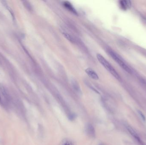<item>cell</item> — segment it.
Returning <instances> with one entry per match:
<instances>
[{"label": "cell", "instance_id": "obj_2", "mask_svg": "<svg viewBox=\"0 0 146 145\" xmlns=\"http://www.w3.org/2000/svg\"><path fill=\"white\" fill-rule=\"evenodd\" d=\"M108 53L110 54V56L112 58V59L121 67V68L125 70L127 72L131 74L132 72V71L131 69L128 67V66L125 64L121 57L119 56L118 54L115 53L114 51L112 50H109Z\"/></svg>", "mask_w": 146, "mask_h": 145}, {"label": "cell", "instance_id": "obj_11", "mask_svg": "<svg viewBox=\"0 0 146 145\" xmlns=\"http://www.w3.org/2000/svg\"><path fill=\"white\" fill-rule=\"evenodd\" d=\"M138 113H139V115H140V117H141V118H142V119L143 120V121H146V118H145V115H144V114L142 113V112H141V111L140 110H138Z\"/></svg>", "mask_w": 146, "mask_h": 145}, {"label": "cell", "instance_id": "obj_4", "mask_svg": "<svg viewBox=\"0 0 146 145\" xmlns=\"http://www.w3.org/2000/svg\"><path fill=\"white\" fill-rule=\"evenodd\" d=\"M85 72L86 73L88 74V75L93 80H98L99 78L97 74L91 68H88L86 69L85 70Z\"/></svg>", "mask_w": 146, "mask_h": 145}, {"label": "cell", "instance_id": "obj_1", "mask_svg": "<svg viewBox=\"0 0 146 145\" xmlns=\"http://www.w3.org/2000/svg\"><path fill=\"white\" fill-rule=\"evenodd\" d=\"M97 57L99 63L102 65V66H103L105 69L108 71L115 78L118 80L120 79V77L117 71L111 66V64L101 54H97Z\"/></svg>", "mask_w": 146, "mask_h": 145}, {"label": "cell", "instance_id": "obj_5", "mask_svg": "<svg viewBox=\"0 0 146 145\" xmlns=\"http://www.w3.org/2000/svg\"><path fill=\"white\" fill-rule=\"evenodd\" d=\"M127 128L128 131L131 134L132 136L134 137L135 139H136L137 141H139V142L141 141L140 138L139 137L137 133L136 132V131L134 130L133 128H132L130 125H127Z\"/></svg>", "mask_w": 146, "mask_h": 145}, {"label": "cell", "instance_id": "obj_9", "mask_svg": "<svg viewBox=\"0 0 146 145\" xmlns=\"http://www.w3.org/2000/svg\"><path fill=\"white\" fill-rule=\"evenodd\" d=\"M63 34V35H64L65 38H67L68 40H69V41H70L71 42H73L72 38L71 37V35L69 34H68L66 32H64Z\"/></svg>", "mask_w": 146, "mask_h": 145}, {"label": "cell", "instance_id": "obj_13", "mask_svg": "<svg viewBox=\"0 0 146 145\" xmlns=\"http://www.w3.org/2000/svg\"></svg>", "mask_w": 146, "mask_h": 145}, {"label": "cell", "instance_id": "obj_6", "mask_svg": "<svg viewBox=\"0 0 146 145\" xmlns=\"http://www.w3.org/2000/svg\"><path fill=\"white\" fill-rule=\"evenodd\" d=\"M64 6L66 9L72 12L75 14H77V12L76 11L75 9L74 8V6L71 4L70 2L68 1H64L63 3Z\"/></svg>", "mask_w": 146, "mask_h": 145}, {"label": "cell", "instance_id": "obj_12", "mask_svg": "<svg viewBox=\"0 0 146 145\" xmlns=\"http://www.w3.org/2000/svg\"><path fill=\"white\" fill-rule=\"evenodd\" d=\"M1 102V97H0V102Z\"/></svg>", "mask_w": 146, "mask_h": 145}, {"label": "cell", "instance_id": "obj_8", "mask_svg": "<svg viewBox=\"0 0 146 145\" xmlns=\"http://www.w3.org/2000/svg\"><path fill=\"white\" fill-rule=\"evenodd\" d=\"M60 145H75L73 141L69 139H65L61 142Z\"/></svg>", "mask_w": 146, "mask_h": 145}, {"label": "cell", "instance_id": "obj_7", "mask_svg": "<svg viewBox=\"0 0 146 145\" xmlns=\"http://www.w3.org/2000/svg\"><path fill=\"white\" fill-rule=\"evenodd\" d=\"M120 6L122 9L126 10L131 6V2L130 0H121L120 2Z\"/></svg>", "mask_w": 146, "mask_h": 145}, {"label": "cell", "instance_id": "obj_3", "mask_svg": "<svg viewBox=\"0 0 146 145\" xmlns=\"http://www.w3.org/2000/svg\"><path fill=\"white\" fill-rule=\"evenodd\" d=\"M86 132L88 135L90 137L94 138L95 136V131L93 126L90 124L88 123L86 126Z\"/></svg>", "mask_w": 146, "mask_h": 145}, {"label": "cell", "instance_id": "obj_10", "mask_svg": "<svg viewBox=\"0 0 146 145\" xmlns=\"http://www.w3.org/2000/svg\"><path fill=\"white\" fill-rule=\"evenodd\" d=\"M73 82V86H74V89H75L76 90L77 92H79L80 91V88H79V86L77 84L76 82Z\"/></svg>", "mask_w": 146, "mask_h": 145}]
</instances>
